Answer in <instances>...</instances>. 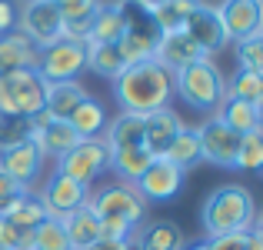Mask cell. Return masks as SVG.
I'll list each match as a JSON object with an SVG mask.
<instances>
[{
	"label": "cell",
	"instance_id": "cell-27",
	"mask_svg": "<svg viewBox=\"0 0 263 250\" xmlns=\"http://www.w3.org/2000/svg\"><path fill=\"white\" fill-rule=\"evenodd\" d=\"M64 230H67V240H70V250H84L90 244L100 240V220L90 207H77L73 213L64 217Z\"/></svg>",
	"mask_w": 263,
	"mask_h": 250
},
{
	"label": "cell",
	"instance_id": "cell-34",
	"mask_svg": "<svg viewBox=\"0 0 263 250\" xmlns=\"http://www.w3.org/2000/svg\"><path fill=\"white\" fill-rule=\"evenodd\" d=\"M227 97L233 100H247V103H263V77L260 74H247V70H237L227 77Z\"/></svg>",
	"mask_w": 263,
	"mask_h": 250
},
{
	"label": "cell",
	"instance_id": "cell-43",
	"mask_svg": "<svg viewBox=\"0 0 263 250\" xmlns=\"http://www.w3.org/2000/svg\"><path fill=\"white\" fill-rule=\"evenodd\" d=\"M84 250H130V240H97V244H90Z\"/></svg>",
	"mask_w": 263,
	"mask_h": 250
},
{
	"label": "cell",
	"instance_id": "cell-26",
	"mask_svg": "<svg viewBox=\"0 0 263 250\" xmlns=\"http://www.w3.org/2000/svg\"><path fill=\"white\" fill-rule=\"evenodd\" d=\"M107 110H103V103L97 100V97H87L84 103H80L77 110L70 114V127H73V134L80 137V140H100L103 137V130H107Z\"/></svg>",
	"mask_w": 263,
	"mask_h": 250
},
{
	"label": "cell",
	"instance_id": "cell-17",
	"mask_svg": "<svg viewBox=\"0 0 263 250\" xmlns=\"http://www.w3.org/2000/svg\"><path fill=\"white\" fill-rule=\"evenodd\" d=\"M200 57H203V50H200V47L190 40V33H186V30L160 33V44H157V50H154V60H157V64H160L167 74L183 70V67L197 64Z\"/></svg>",
	"mask_w": 263,
	"mask_h": 250
},
{
	"label": "cell",
	"instance_id": "cell-8",
	"mask_svg": "<svg viewBox=\"0 0 263 250\" xmlns=\"http://www.w3.org/2000/svg\"><path fill=\"white\" fill-rule=\"evenodd\" d=\"M17 30L24 33L37 50H44V47L57 44V40L64 37V17H60L53 0H27V4H20Z\"/></svg>",
	"mask_w": 263,
	"mask_h": 250
},
{
	"label": "cell",
	"instance_id": "cell-23",
	"mask_svg": "<svg viewBox=\"0 0 263 250\" xmlns=\"http://www.w3.org/2000/svg\"><path fill=\"white\" fill-rule=\"evenodd\" d=\"M107 150H127V147H143V117L137 114H117L107 120V130L100 137Z\"/></svg>",
	"mask_w": 263,
	"mask_h": 250
},
{
	"label": "cell",
	"instance_id": "cell-7",
	"mask_svg": "<svg viewBox=\"0 0 263 250\" xmlns=\"http://www.w3.org/2000/svg\"><path fill=\"white\" fill-rule=\"evenodd\" d=\"M107 160H110V150L103 140H80L73 150H67L60 160H53V170L64 173V177L77 180L80 187H90L107 173Z\"/></svg>",
	"mask_w": 263,
	"mask_h": 250
},
{
	"label": "cell",
	"instance_id": "cell-10",
	"mask_svg": "<svg viewBox=\"0 0 263 250\" xmlns=\"http://www.w3.org/2000/svg\"><path fill=\"white\" fill-rule=\"evenodd\" d=\"M183 184H186L183 170H177V167L170 160H163V157H154L150 167L137 177L134 187L150 207V204H170V200H177L180 190H183Z\"/></svg>",
	"mask_w": 263,
	"mask_h": 250
},
{
	"label": "cell",
	"instance_id": "cell-9",
	"mask_svg": "<svg viewBox=\"0 0 263 250\" xmlns=\"http://www.w3.org/2000/svg\"><path fill=\"white\" fill-rule=\"evenodd\" d=\"M160 44V30L150 20V13L137 10V7L127 4V30L117 40V50H120L123 64H143V60H154V50Z\"/></svg>",
	"mask_w": 263,
	"mask_h": 250
},
{
	"label": "cell",
	"instance_id": "cell-32",
	"mask_svg": "<svg viewBox=\"0 0 263 250\" xmlns=\"http://www.w3.org/2000/svg\"><path fill=\"white\" fill-rule=\"evenodd\" d=\"M4 220H7V224H13L17 230H33L40 220H47V210H44V204H40L37 190H27L24 197H20L17 204L7 210Z\"/></svg>",
	"mask_w": 263,
	"mask_h": 250
},
{
	"label": "cell",
	"instance_id": "cell-3",
	"mask_svg": "<svg viewBox=\"0 0 263 250\" xmlns=\"http://www.w3.org/2000/svg\"><path fill=\"white\" fill-rule=\"evenodd\" d=\"M260 220L257 197L247 184H220L203 197L200 207V227L206 240L223 237V234H243Z\"/></svg>",
	"mask_w": 263,
	"mask_h": 250
},
{
	"label": "cell",
	"instance_id": "cell-41",
	"mask_svg": "<svg viewBox=\"0 0 263 250\" xmlns=\"http://www.w3.org/2000/svg\"><path fill=\"white\" fill-rule=\"evenodd\" d=\"M20 237H24V230H17L0 217V250H20Z\"/></svg>",
	"mask_w": 263,
	"mask_h": 250
},
{
	"label": "cell",
	"instance_id": "cell-28",
	"mask_svg": "<svg viewBox=\"0 0 263 250\" xmlns=\"http://www.w3.org/2000/svg\"><path fill=\"white\" fill-rule=\"evenodd\" d=\"M163 160H170L177 170H183V173L197 170V167L203 164V160H200V137H197V127L183 123V127H180V134L174 137V144L167 147Z\"/></svg>",
	"mask_w": 263,
	"mask_h": 250
},
{
	"label": "cell",
	"instance_id": "cell-30",
	"mask_svg": "<svg viewBox=\"0 0 263 250\" xmlns=\"http://www.w3.org/2000/svg\"><path fill=\"white\" fill-rule=\"evenodd\" d=\"M123 67L127 64H123L117 44H87V70L90 74H97L103 80H114V77H120Z\"/></svg>",
	"mask_w": 263,
	"mask_h": 250
},
{
	"label": "cell",
	"instance_id": "cell-11",
	"mask_svg": "<svg viewBox=\"0 0 263 250\" xmlns=\"http://www.w3.org/2000/svg\"><path fill=\"white\" fill-rule=\"evenodd\" d=\"M197 137H200V160L220 167V170H233L237 167V147H240V134H233L230 127L206 117L203 123H197Z\"/></svg>",
	"mask_w": 263,
	"mask_h": 250
},
{
	"label": "cell",
	"instance_id": "cell-25",
	"mask_svg": "<svg viewBox=\"0 0 263 250\" xmlns=\"http://www.w3.org/2000/svg\"><path fill=\"white\" fill-rule=\"evenodd\" d=\"M64 17V37L67 40H84L87 44V33H90V20L97 13V4L100 0H53Z\"/></svg>",
	"mask_w": 263,
	"mask_h": 250
},
{
	"label": "cell",
	"instance_id": "cell-39",
	"mask_svg": "<svg viewBox=\"0 0 263 250\" xmlns=\"http://www.w3.org/2000/svg\"><path fill=\"white\" fill-rule=\"evenodd\" d=\"M20 20V0H0V37L17 30Z\"/></svg>",
	"mask_w": 263,
	"mask_h": 250
},
{
	"label": "cell",
	"instance_id": "cell-35",
	"mask_svg": "<svg viewBox=\"0 0 263 250\" xmlns=\"http://www.w3.org/2000/svg\"><path fill=\"white\" fill-rule=\"evenodd\" d=\"M263 167V130H253V134L240 137V147H237V167L233 170L240 173H257Z\"/></svg>",
	"mask_w": 263,
	"mask_h": 250
},
{
	"label": "cell",
	"instance_id": "cell-46",
	"mask_svg": "<svg viewBox=\"0 0 263 250\" xmlns=\"http://www.w3.org/2000/svg\"><path fill=\"white\" fill-rule=\"evenodd\" d=\"M20 4H27V0H20Z\"/></svg>",
	"mask_w": 263,
	"mask_h": 250
},
{
	"label": "cell",
	"instance_id": "cell-38",
	"mask_svg": "<svg viewBox=\"0 0 263 250\" xmlns=\"http://www.w3.org/2000/svg\"><path fill=\"white\" fill-rule=\"evenodd\" d=\"M24 187L20 184H13L10 177H7V173H0V217H7V210H10L13 204H17L20 197H24Z\"/></svg>",
	"mask_w": 263,
	"mask_h": 250
},
{
	"label": "cell",
	"instance_id": "cell-36",
	"mask_svg": "<svg viewBox=\"0 0 263 250\" xmlns=\"http://www.w3.org/2000/svg\"><path fill=\"white\" fill-rule=\"evenodd\" d=\"M230 47H233V57H237V70L263 77V37H250V40H240V44H230Z\"/></svg>",
	"mask_w": 263,
	"mask_h": 250
},
{
	"label": "cell",
	"instance_id": "cell-42",
	"mask_svg": "<svg viewBox=\"0 0 263 250\" xmlns=\"http://www.w3.org/2000/svg\"><path fill=\"white\" fill-rule=\"evenodd\" d=\"M247 250H263V224L260 220L247 230Z\"/></svg>",
	"mask_w": 263,
	"mask_h": 250
},
{
	"label": "cell",
	"instance_id": "cell-6",
	"mask_svg": "<svg viewBox=\"0 0 263 250\" xmlns=\"http://www.w3.org/2000/svg\"><path fill=\"white\" fill-rule=\"evenodd\" d=\"M37 74L47 83H70L87 74V44L60 37L57 44L44 47L37 57Z\"/></svg>",
	"mask_w": 263,
	"mask_h": 250
},
{
	"label": "cell",
	"instance_id": "cell-29",
	"mask_svg": "<svg viewBox=\"0 0 263 250\" xmlns=\"http://www.w3.org/2000/svg\"><path fill=\"white\" fill-rule=\"evenodd\" d=\"M154 157L147 154V147H127V150H110V160H107V170L114 173L120 184H137L143 170L150 167Z\"/></svg>",
	"mask_w": 263,
	"mask_h": 250
},
{
	"label": "cell",
	"instance_id": "cell-5",
	"mask_svg": "<svg viewBox=\"0 0 263 250\" xmlns=\"http://www.w3.org/2000/svg\"><path fill=\"white\" fill-rule=\"evenodd\" d=\"M47 103V80L37 70H10L0 74V114L30 120Z\"/></svg>",
	"mask_w": 263,
	"mask_h": 250
},
{
	"label": "cell",
	"instance_id": "cell-15",
	"mask_svg": "<svg viewBox=\"0 0 263 250\" xmlns=\"http://www.w3.org/2000/svg\"><path fill=\"white\" fill-rule=\"evenodd\" d=\"M183 30L190 33V40L203 50V57H217L220 50L230 47V40H227V33H223V24H220V17H217V7L206 4V0L197 4V10L190 13Z\"/></svg>",
	"mask_w": 263,
	"mask_h": 250
},
{
	"label": "cell",
	"instance_id": "cell-4",
	"mask_svg": "<svg viewBox=\"0 0 263 250\" xmlns=\"http://www.w3.org/2000/svg\"><path fill=\"white\" fill-rule=\"evenodd\" d=\"M174 97H180L197 114L213 117L227 97V74L213 57H200L197 64L174 74Z\"/></svg>",
	"mask_w": 263,
	"mask_h": 250
},
{
	"label": "cell",
	"instance_id": "cell-22",
	"mask_svg": "<svg viewBox=\"0 0 263 250\" xmlns=\"http://www.w3.org/2000/svg\"><path fill=\"white\" fill-rule=\"evenodd\" d=\"M37 57H40V50L20 30L4 33V37H0V74H10V70H37Z\"/></svg>",
	"mask_w": 263,
	"mask_h": 250
},
{
	"label": "cell",
	"instance_id": "cell-40",
	"mask_svg": "<svg viewBox=\"0 0 263 250\" xmlns=\"http://www.w3.org/2000/svg\"><path fill=\"white\" fill-rule=\"evenodd\" d=\"M206 250H247V230L243 234H223V237H210Z\"/></svg>",
	"mask_w": 263,
	"mask_h": 250
},
{
	"label": "cell",
	"instance_id": "cell-37",
	"mask_svg": "<svg viewBox=\"0 0 263 250\" xmlns=\"http://www.w3.org/2000/svg\"><path fill=\"white\" fill-rule=\"evenodd\" d=\"M33 134L30 120H24V117H4L0 114V150H10V147H20V144H27Z\"/></svg>",
	"mask_w": 263,
	"mask_h": 250
},
{
	"label": "cell",
	"instance_id": "cell-33",
	"mask_svg": "<svg viewBox=\"0 0 263 250\" xmlns=\"http://www.w3.org/2000/svg\"><path fill=\"white\" fill-rule=\"evenodd\" d=\"M30 250H70L64 220H57V217L40 220V224L30 230Z\"/></svg>",
	"mask_w": 263,
	"mask_h": 250
},
{
	"label": "cell",
	"instance_id": "cell-12",
	"mask_svg": "<svg viewBox=\"0 0 263 250\" xmlns=\"http://www.w3.org/2000/svg\"><path fill=\"white\" fill-rule=\"evenodd\" d=\"M213 7H217V17L223 24V33L230 44L263 37V4L260 0H220Z\"/></svg>",
	"mask_w": 263,
	"mask_h": 250
},
{
	"label": "cell",
	"instance_id": "cell-16",
	"mask_svg": "<svg viewBox=\"0 0 263 250\" xmlns=\"http://www.w3.org/2000/svg\"><path fill=\"white\" fill-rule=\"evenodd\" d=\"M183 230L170 217H147L130 237V250H180Z\"/></svg>",
	"mask_w": 263,
	"mask_h": 250
},
{
	"label": "cell",
	"instance_id": "cell-18",
	"mask_svg": "<svg viewBox=\"0 0 263 250\" xmlns=\"http://www.w3.org/2000/svg\"><path fill=\"white\" fill-rule=\"evenodd\" d=\"M127 30V0H100L90 20L87 44H117Z\"/></svg>",
	"mask_w": 263,
	"mask_h": 250
},
{
	"label": "cell",
	"instance_id": "cell-1",
	"mask_svg": "<svg viewBox=\"0 0 263 250\" xmlns=\"http://www.w3.org/2000/svg\"><path fill=\"white\" fill-rule=\"evenodd\" d=\"M110 87H114V100L120 103V114L147 117L154 110L170 107L174 100V74H167L157 60L123 67L120 77L110 80Z\"/></svg>",
	"mask_w": 263,
	"mask_h": 250
},
{
	"label": "cell",
	"instance_id": "cell-21",
	"mask_svg": "<svg viewBox=\"0 0 263 250\" xmlns=\"http://www.w3.org/2000/svg\"><path fill=\"white\" fill-rule=\"evenodd\" d=\"M217 117L223 127H230L233 134H253V130H263V110L257 103H247V100H233V97H223V103L217 107Z\"/></svg>",
	"mask_w": 263,
	"mask_h": 250
},
{
	"label": "cell",
	"instance_id": "cell-19",
	"mask_svg": "<svg viewBox=\"0 0 263 250\" xmlns=\"http://www.w3.org/2000/svg\"><path fill=\"white\" fill-rule=\"evenodd\" d=\"M183 120L174 107H163V110H154V114L143 117V147H147L150 157H163L167 147L174 144V137L180 134Z\"/></svg>",
	"mask_w": 263,
	"mask_h": 250
},
{
	"label": "cell",
	"instance_id": "cell-13",
	"mask_svg": "<svg viewBox=\"0 0 263 250\" xmlns=\"http://www.w3.org/2000/svg\"><path fill=\"white\" fill-rule=\"evenodd\" d=\"M37 197H40V204H44L47 217L64 220L67 213H73L77 207L87 204L90 187H80L77 180L64 177V173H57V170H50V177H44V184H40Z\"/></svg>",
	"mask_w": 263,
	"mask_h": 250
},
{
	"label": "cell",
	"instance_id": "cell-24",
	"mask_svg": "<svg viewBox=\"0 0 263 250\" xmlns=\"http://www.w3.org/2000/svg\"><path fill=\"white\" fill-rule=\"evenodd\" d=\"M87 90L80 80H70V83H47V103L44 110L53 117V120H70V114L87 100Z\"/></svg>",
	"mask_w": 263,
	"mask_h": 250
},
{
	"label": "cell",
	"instance_id": "cell-14",
	"mask_svg": "<svg viewBox=\"0 0 263 250\" xmlns=\"http://www.w3.org/2000/svg\"><path fill=\"white\" fill-rule=\"evenodd\" d=\"M44 170H47V157L37 150L33 140L10 147V150H0V173H7L24 190H37V184L44 180Z\"/></svg>",
	"mask_w": 263,
	"mask_h": 250
},
{
	"label": "cell",
	"instance_id": "cell-31",
	"mask_svg": "<svg viewBox=\"0 0 263 250\" xmlns=\"http://www.w3.org/2000/svg\"><path fill=\"white\" fill-rule=\"evenodd\" d=\"M197 4H200V0H163V4L150 13V20L157 24V30H160V33L183 30L186 20H190V13L197 10Z\"/></svg>",
	"mask_w": 263,
	"mask_h": 250
},
{
	"label": "cell",
	"instance_id": "cell-45",
	"mask_svg": "<svg viewBox=\"0 0 263 250\" xmlns=\"http://www.w3.org/2000/svg\"><path fill=\"white\" fill-rule=\"evenodd\" d=\"M180 250H206V237H200V240H183V247Z\"/></svg>",
	"mask_w": 263,
	"mask_h": 250
},
{
	"label": "cell",
	"instance_id": "cell-2",
	"mask_svg": "<svg viewBox=\"0 0 263 250\" xmlns=\"http://www.w3.org/2000/svg\"><path fill=\"white\" fill-rule=\"evenodd\" d=\"M87 207L100 220V237L103 240H130L137 227L150 217V207L137 193V187L120 184V180H110V184L90 190Z\"/></svg>",
	"mask_w": 263,
	"mask_h": 250
},
{
	"label": "cell",
	"instance_id": "cell-20",
	"mask_svg": "<svg viewBox=\"0 0 263 250\" xmlns=\"http://www.w3.org/2000/svg\"><path fill=\"white\" fill-rule=\"evenodd\" d=\"M30 140L37 144V150L47 157V160H60L67 150H73L80 144V137L73 134V127L67 120H47L44 127H37L30 134Z\"/></svg>",
	"mask_w": 263,
	"mask_h": 250
},
{
	"label": "cell",
	"instance_id": "cell-44",
	"mask_svg": "<svg viewBox=\"0 0 263 250\" xmlns=\"http://www.w3.org/2000/svg\"><path fill=\"white\" fill-rule=\"evenodd\" d=\"M130 7H137V10H143V13H154L157 7L163 4V0H127Z\"/></svg>",
	"mask_w": 263,
	"mask_h": 250
}]
</instances>
